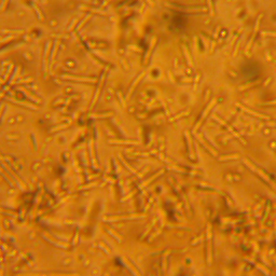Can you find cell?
<instances>
[{"mask_svg":"<svg viewBox=\"0 0 276 276\" xmlns=\"http://www.w3.org/2000/svg\"><path fill=\"white\" fill-rule=\"evenodd\" d=\"M219 31H220V26H218L217 27V30L215 31V34H214V38L215 39H217L218 38V35H219Z\"/></svg>","mask_w":276,"mask_h":276,"instance_id":"obj_13","label":"cell"},{"mask_svg":"<svg viewBox=\"0 0 276 276\" xmlns=\"http://www.w3.org/2000/svg\"><path fill=\"white\" fill-rule=\"evenodd\" d=\"M265 56H267V58L268 59V61H271V62H272V57H271V55H270V53H268V52H267V54H265Z\"/></svg>","mask_w":276,"mask_h":276,"instance_id":"obj_16","label":"cell"},{"mask_svg":"<svg viewBox=\"0 0 276 276\" xmlns=\"http://www.w3.org/2000/svg\"><path fill=\"white\" fill-rule=\"evenodd\" d=\"M216 102H217V99H216V98H215V99H212V101H210V102H209V104H208V106H207V108H206V109H205V111H204V112H203V114H202V117H201V119H200V121H199V122H197V124H196V125H195V127H194V129H193V132H194V133H195V132H196V130H197V129H199V127H200V125H201V124H202V122H203V121H204V120H205V118H206V115L208 114V112H209V111H210V109H212V107H214V105L216 104Z\"/></svg>","mask_w":276,"mask_h":276,"instance_id":"obj_2","label":"cell"},{"mask_svg":"<svg viewBox=\"0 0 276 276\" xmlns=\"http://www.w3.org/2000/svg\"><path fill=\"white\" fill-rule=\"evenodd\" d=\"M199 80H200V74H197L196 78H195V83H197V82H199Z\"/></svg>","mask_w":276,"mask_h":276,"instance_id":"obj_17","label":"cell"},{"mask_svg":"<svg viewBox=\"0 0 276 276\" xmlns=\"http://www.w3.org/2000/svg\"><path fill=\"white\" fill-rule=\"evenodd\" d=\"M207 1V6H208V10H209L210 14L214 15V4H212V0H206Z\"/></svg>","mask_w":276,"mask_h":276,"instance_id":"obj_8","label":"cell"},{"mask_svg":"<svg viewBox=\"0 0 276 276\" xmlns=\"http://www.w3.org/2000/svg\"><path fill=\"white\" fill-rule=\"evenodd\" d=\"M263 36H270V37H276V32H267V31H263L262 32Z\"/></svg>","mask_w":276,"mask_h":276,"instance_id":"obj_10","label":"cell"},{"mask_svg":"<svg viewBox=\"0 0 276 276\" xmlns=\"http://www.w3.org/2000/svg\"><path fill=\"white\" fill-rule=\"evenodd\" d=\"M193 40H194V50H195V52H197L199 51V47H197V37L195 36L193 38Z\"/></svg>","mask_w":276,"mask_h":276,"instance_id":"obj_11","label":"cell"},{"mask_svg":"<svg viewBox=\"0 0 276 276\" xmlns=\"http://www.w3.org/2000/svg\"><path fill=\"white\" fill-rule=\"evenodd\" d=\"M197 139H199V140H200V141H201V142H202V144H203V146H204L205 148H206V149H208V150H209V151H210V152H212V154H214V155H217V152H216V151H214V150H212V148H210L209 146H208V145L206 144V142H205V141H204V140H203V139H202V137H201V136H197Z\"/></svg>","mask_w":276,"mask_h":276,"instance_id":"obj_6","label":"cell"},{"mask_svg":"<svg viewBox=\"0 0 276 276\" xmlns=\"http://www.w3.org/2000/svg\"><path fill=\"white\" fill-rule=\"evenodd\" d=\"M236 106H237L238 108H240L242 110H244V111H246L247 113H249V114H252V115H255V117H257V118H260V119H265V120H268V117H267V115H263V114L258 113V112H255L253 110L248 109V108H246V107H244V106H242L240 104H236Z\"/></svg>","mask_w":276,"mask_h":276,"instance_id":"obj_4","label":"cell"},{"mask_svg":"<svg viewBox=\"0 0 276 276\" xmlns=\"http://www.w3.org/2000/svg\"><path fill=\"white\" fill-rule=\"evenodd\" d=\"M215 46H216V41L214 40V41H212V42H210V53H212V52H214V50H215Z\"/></svg>","mask_w":276,"mask_h":276,"instance_id":"obj_12","label":"cell"},{"mask_svg":"<svg viewBox=\"0 0 276 276\" xmlns=\"http://www.w3.org/2000/svg\"><path fill=\"white\" fill-rule=\"evenodd\" d=\"M271 80H272V78H268V79L267 80V81L264 82V84H263V86H267V85L268 83H270V81H271Z\"/></svg>","mask_w":276,"mask_h":276,"instance_id":"obj_15","label":"cell"},{"mask_svg":"<svg viewBox=\"0 0 276 276\" xmlns=\"http://www.w3.org/2000/svg\"><path fill=\"white\" fill-rule=\"evenodd\" d=\"M267 126H276V123H275V122H267Z\"/></svg>","mask_w":276,"mask_h":276,"instance_id":"obj_14","label":"cell"},{"mask_svg":"<svg viewBox=\"0 0 276 276\" xmlns=\"http://www.w3.org/2000/svg\"><path fill=\"white\" fill-rule=\"evenodd\" d=\"M212 118H214V119L216 120V121H218V122H219V123H220V124H222V125H223V126H225V127H227V129H229V132H231V133H232V134H233V136H235V137H236V138H237V139H238V140H239V141H242V142H243V144H245V140H243V138H242V137H240V136H239V135H238V134H237V133H236V132H235V130H234V129H232V127H231V126H230V125H229V124H228V123H225L224 121H223V120H221V119H220V118H219V117H217V115H214V117H212Z\"/></svg>","mask_w":276,"mask_h":276,"instance_id":"obj_3","label":"cell"},{"mask_svg":"<svg viewBox=\"0 0 276 276\" xmlns=\"http://www.w3.org/2000/svg\"><path fill=\"white\" fill-rule=\"evenodd\" d=\"M182 47H184V55H185V57H187V61H188V64L190 65V66H193V62H192V58H191V56H190V53H189V51H188V49H187V46H182Z\"/></svg>","mask_w":276,"mask_h":276,"instance_id":"obj_5","label":"cell"},{"mask_svg":"<svg viewBox=\"0 0 276 276\" xmlns=\"http://www.w3.org/2000/svg\"><path fill=\"white\" fill-rule=\"evenodd\" d=\"M239 155L238 154H234V155H227V156H221L220 157V161H223V160H231V159H238Z\"/></svg>","mask_w":276,"mask_h":276,"instance_id":"obj_9","label":"cell"},{"mask_svg":"<svg viewBox=\"0 0 276 276\" xmlns=\"http://www.w3.org/2000/svg\"><path fill=\"white\" fill-rule=\"evenodd\" d=\"M258 83H259V80H258V81H255V82H252V83H248V84H245V85H243V86H240V87H239V91H243V90H246V89H248V87L252 86V85H255V84H258Z\"/></svg>","mask_w":276,"mask_h":276,"instance_id":"obj_7","label":"cell"},{"mask_svg":"<svg viewBox=\"0 0 276 276\" xmlns=\"http://www.w3.org/2000/svg\"><path fill=\"white\" fill-rule=\"evenodd\" d=\"M261 18H262V14H260V15L257 17V21H256V24H255V28H253V31H252V36H251V38H250V40L248 41L247 46H246V47H245V54L247 55V56H249L250 47L252 46V43H253V41H255V38H256V36H257L258 31H259Z\"/></svg>","mask_w":276,"mask_h":276,"instance_id":"obj_1","label":"cell"},{"mask_svg":"<svg viewBox=\"0 0 276 276\" xmlns=\"http://www.w3.org/2000/svg\"><path fill=\"white\" fill-rule=\"evenodd\" d=\"M272 62H273V63H274V64L276 65V61H275V59H272Z\"/></svg>","mask_w":276,"mask_h":276,"instance_id":"obj_18","label":"cell"}]
</instances>
